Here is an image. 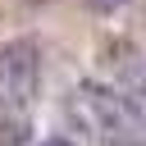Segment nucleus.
I'll return each instance as SVG.
<instances>
[{
  "instance_id": "f03ea898",
  "label": "nucleus",
  "mask_w": 146,
  "mask_h": 146,
  "mask_svg": "<svg viewBox=\"0 0 146 146\" xmlns=\"http://www.w3.org/2000/svg\"><path fill=\"white\" fill-rule=\"evenodd\" d=\"M36 91V46L5 41L0 46V105H27Z\"/></svg>"
},
{
  "instance_id": "f257e3e1",
  "label": "nucleus",
  "mask_w": 146,
  "mask_h": 146,
  "mask_svg": "<svg viewBox=\"0 0 146 146\" xmlns=\"http://www.w3.org/2000/svg\"><path fill=\"white\" fill-rule=\"evenodd\" d=\"M73 114H78V123H82L91 137H100V141H110V146H146V123H141V114H137L119 91H110V87H100V82H78V87H73Z\"/></svg>"
},
{
  "instance_id": "20e7f679",
  "label": "nucleus",
  "mask_w": 146,
  "mask_h": 146,
  "mask_svg": "<svg viewBox=\"0 0 146 146\" xmlns=\"http://www.w3.org/2000/svg\"><path fill=\"white\" fill-rule=\"evenodd\" d=\"M41 146H73V141H68V137H46Z\"/></svg>"
},
{
  "instance_id": "7ed1b4c3",
  "label": "nucleus",
  "mask_w": 146,
  "mask_h": 146,
  "mask_svg": "<svg viewBox=\"0 0 146 146\" xmlns=\"http://www.w3.org/2000/svg\"><path fill=\"white\" fill-rule=\"evenodd\" d=\"M123 5H128V0H91L96 14H114V9H123Z\"/></svg>"
}]
</instances>
